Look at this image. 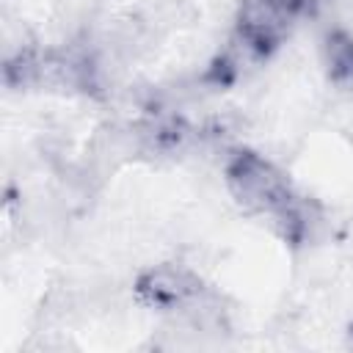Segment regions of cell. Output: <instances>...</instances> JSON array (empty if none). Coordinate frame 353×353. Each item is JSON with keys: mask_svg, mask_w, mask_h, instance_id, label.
<instances>
[{"mask_svg": "<svg viewBox=\"0 0 353 353\" xmlns=\"http://www.w3.org/2000/svg\"><path fill=\"white\" fill-rule=\"evenodd\" d=\"M323 58L328 66V77L339 85H353V36L345 30H334L325 36Z\"/></svg>", "mask_w": 353, "mask_h": 353, "instance_id": "obj_3", "label": "cell"}, {"mask_svg": "<svg viewBox=\"0 0 353 353\" xmlns=\"http://www.w3.org/2000/svg\"><path fill=\"white\" fill-rule=\"evenodd\" d=\"M223 176H226V188H229L232 199L243 210L265 215V218L279 212L295 196L287 176L270 160H265L262 154L248 152V149H240L226 157Z\"/></svg>", "mask_w": 353, "mask_h": 353, "instance_id": "obj_1", "label": "cell"}, {"mask_svg": "<svg viewBox=\"0 0 353 353\" xmlns=\"http://www.w3.org/2000/svg\"><path fill=\"white\" fill-rule=\"evenodd\" d=\"M201 290H204V284H201V279L193 270H188L182 265H171V262L149 268L135 281L138 298L146 306L163 309V312H179Z\"/></svg>", "mask_w": 353, "mask_h": 353, "instance_id": "obj_2", "label": "cell"}]
</instances>
